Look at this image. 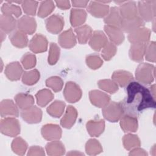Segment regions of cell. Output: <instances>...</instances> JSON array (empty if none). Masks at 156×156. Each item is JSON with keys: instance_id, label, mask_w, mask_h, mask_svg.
Masks as SVG:
<instances>
[{"instance_id": "e0dca14e", "label": "cell", "mask_w": 156, "mask_h": 156, "mask_svg": "<svg viewBox=\"0 0 156 156\" xmlns=\"http://www.w3.org/2000/svg\"><path fill=\"white\" fill-rule=\"evenodd\" d=\"M104 29L111 42L115 45H119L124 41V35L120 27L106 24Z\"/></svg>"}, {"instance_id": "e575fe53", "label": "cell", "mask_w": 156, "mask_h": 156, "mask_svg": "<svg viewBox=\"0 0 156 156\" xmlns=\"http://www.w3.org/2000/svg\"><path fill=\"white\" fill-rule=\"evenodd\" d=\"M35 98L39 106L45 107L54 99V94L49 89H42L37 93Z\"/></svg>"}, {"instance_id": "8d00e7d4", "label": "cell", "mask_w": 156, "mask_h": 156, "mask_svg": "<svg viewBox=\"0 0 156 156\" xmlns=\"http://www.w3.org/2000/svg\"><path fill=\"white\" fill-rule=\"evenodd\" d=\"M40 77V72L37 69H34L23 73L22 76V82L27 85H33L39 80Z\"/></svg>"}, {"instance_id": "816d5d0a", "label": "cell", "mask_w": 156, "mask_h": 156, "mask_svg": "<svg viewBox=\"0 0 156 156\" xmlns=\"http://www.w3.org/2000/svg\"><path fill=\"white\" fill-rule=\"evenodd\" d=\"M129 155H143L146 156L147 155V152L143 149L140 148L138 147H135L131 150L129 152Z\"/></svg>"}, {"instance_id": "cb8c5ba5", "label": "cell", "mask_w": 156, "mask_h": 156, "mask_svg": "<svg viewBox=\"0 0 156 156\" xmlns=\"http://www.w3.org/2000/svg\"><path fill=\"white\" fill-rule=\"evenodd\" d=\"M112 78L118 85L121 87L127 86L133 80V76L132 73L124 70H117L114 71Z\"/></svg>"}, {"instance_id": "d590c367", "label": "cell", "mask_w": 156, "mask_h": 156, "mask_svg": "<svg viewBox=\"0 0 156 156\" xmlns=\"http://www.w3.org/2000/svg\"><path fill=\"white\" fill-rule=\"evenodd\" d=\"M1 12L3 15L13 16L16 18L20 16L22 13L21 8L18 5L13 4L9 1L4 3L2 5Z\"/></svg>"}, {"instance_id": "5bb4252c", "label": "cell", "mask_w": 156, "mask_h": 156, "mask_svg": "<svg viewBox=\"0 0 156 156\" xmlns=\"http://www.w3.org/2000/svg\"><path fill=\"white\" fill-rule=\"evenodd\" d=\"M118 9L122 19H132L138 15L137 6L134 1H124Z\"/></svg>"}, {"instance_id": "ab89813d", "label": "cell", "mask_w": 156, "mask_h": 156, "mask_svg": "<svg viewBox=\"0 0 156 156\" xmlns=\"http://www.w3.org/2000/svg\"><path fill=\"white\" fill-rule=\"evenodd\" d=\"M101 143L96 139H90L85 144L86 153L89 155H96L102 152Z\"/></svg>"}, {"instance_id": "d6986e66", "label": "cell", "mask_w": 156, "mask_h": 156, "mask_svg": "<svg viewBox=\"0 0 156 156\" xmlns=\"http://www.w3.org/2000/svg\"><path fill=\"white\" fill-rule=\"evenodd\" d=\"M5 74L10 80H18L23 74V69L18 62H13L6 66Z\"/></svg>"}, {"instance_id": "7c38bea8", "label": "cell", "mask_w": 156, "mask_h": 156, "mask_svg": "<svg viewBox=\"0 0 156 156\" xmlns=\"http://www.w3.org/2000/svg\"><path fill=\"white\" fill-rule=\"evenodd\" d=\"M91 103L99 108H103L110 102V96L101 91L93 90L89 92Z\"/></svg>"}, {"instance_id": "4316f807", "label": "cell", "mask_w": 156, "mask_h": 156, "mask_svg": "<svg viewBox=\"0 0 156 156\" xmlns=\"http://www.w3.org/2000/svg\"><path fill=\"white\" fill-rule=\"evenodd\" d=\"M147 43L132 44L129 49V57L130 59L136 62H142L145 54Z\"/></svg>"}, {"instance_id": "277c9868", "label": "cell", "mask_w": 156, "mask_h": 156, "mask_svg": "<svg viewBox=\"0 0 156 156\" xmlns=\"http://www.w3.org/2000/svg\"><path fill=\"white\" fill-rule=\"evenodd\" d=\"M138 13L144 21L154 20L156 14V1H140L138 3Z\"/></svg>"}, {"instance_id": "44dd1931", "label": "cell", "mask_w": 156, "mask_h": 156, "mask_svg": "<svg viewBox=\"0 0 156 156\" xmlns=\"http://www.w3.org/2000/svg\"><path fill=\"white\" fill-rule=\"evenodd\" d=\"M0 113L3 118L9 116L18 117L19 111L16 105L11 99L2 100L0 104Z\"/></svg>"}, {"instance_id": "7a4b0ae2", "label": "cell", "mask_w": 156, "mask_h": 156, "mask_svg": "<svg viewBox=\"0 0 156 156\" xmlns=\"http://www.w3.org/2000/svg\"><path fill=\"white\" fill-rule=\"evenodd\" d=\"M102 115L107 121L115 122L118 121L124 113V107L120 102H110L102 108Z\"/></svg>"}, {"instance_id": "5b68a950", "label": "cell", "mask_w": 156, "mask_h": 156, "mask_svg": "<svg viewBox=\"0 0 156 156\" xmlns=\"http://www.w3.org/2000/svg\"><path fill=\"white\" fill-rule=\"evenodd\" d=\"M0 130L2 134L15 137L20 133V124L15 118L5 117L1 120Z\"/></svg>"}, {"instance_id": "7402d4cb", "label": "cell", "mask_w": 156, "mask_h": 156, "mask_svg": "<svg viewBox=\"0 0 156 156\" xmlns=\"http://www.w3.org/2000/svg\"><path fill=\"white\" fill-rule=\"evenodd\" d=\"M59 44L63 48L70 49L76 44V37L71 28L62 32L58 38Z\"/></svg>"}, {"instance_id": "bcb514c9", "label": "cell", "mask_w": 156, "mask_h": 156, "mask_svg": "<svg viewBox=\"0 0 156 156\" xmlns=\"http://www.w3.org/2000/svg\"><path fill=\"white\" fill-rule=\"evenodd\" d=\"M117 51L116 46L113 43L108 42L105 46L102 48L101 51V55L105 60H110L115 55Z\"/></svg>"}, {"instance_id": "484cf974", "label": "cell", "mask_w": 156, "mask_h": 156, "mask_svg": "<svg viewBox=\"0 0 156 156\" xmlns=\"http://www.w3.org/2000/svg\"><path fill=\"white\" fill-rule=\"evenodd\" d=\"M9 38L12 44L16 48H23L27 46V36L26 34L20 30V29H16L12 32L10 34Z\"/></svg>"}, {"instance_id": "ffe728a7", "label": "cell", "mask_w": 156, "mask_h": 156, "mask_svg": "<svg viewBox=\"0 0 156 156\" xmlns=\"http://www.w3.org/2000/svg\"><path fill=\"white\" fill-rule=\"evenodd\" d=\"M144 25V21L138 15L137 16L129 20L122 19L120 28L122 32L130 33L131 32L143 27Z\"/></svg>"}, {"instance_id": "ba28073f", "label": "cell", "mask_w": 156, "mask_h": 156, "mask_svg": "<svg viewBox=\"0 0 156 156\" xmlns=\"http://www.w3.org/2000/svg\"><path fill=\"white\" fill-rule=\"evenodd\" d=\"M43 137L48 141L58 140L61 136L62 131L60 127L55 124H46L41 130Z\"/></svg>"}, {"instance_id": "2e32d148", "label": "cell", "mask_w": 156, "mask_h": 156, "mask_svg": "<svg viewBox=\"0 0 156 156\" xmlns=\"http://www.w3.org/2000/svg\"><path fill=\"white\" fill-rule=\"evenodd\" d=\"M17 27L25 34L32 35L37 29V23L33 17L25 15L17 21Z\"/></svg>"}, {"instance_id": "ac0fdd59", "label": "cell", "mask_w": 156, "mask_h": 156, "mask_svg": "<svg viewBox=\"0 0 156 156\" xmlns=\"http://www.w3.org/2000/svg\"><path fill=\"white\" fill-rule=\"evenodd\" d=\"M120 126L125 132H135L138 127V119L133 115H123L120 119Z\"/></svg>"}, {"instance_id": "4fadbf2b", "label": "cell", "mask_w": 156, "mask_h": 156, "mask_svg": "<svg viewBox=\"0 0 156 156\" xmlns=\"http://www.w3.org/2000/svg\"><path fill=\"white\" fill-rule=\"evenodd\" d=\"M48 40L44 35L37 34L29 42V47L31 51L34 53H41L47 51Z\"/></svg>"}, {"instance_id": "f35d334b", "label": "cell", "mask_w": 156, "mask_h": 156, "mask_svg": "<svg viewBox=\"0 0 156 156\" xmlns=\"http://www.w3.org/2000/svg\"><path fill=\"white\" fill-rule=\"evenodd\" d=\"M27 144L26 141L21 137L15 138L12 143L11 147L14 153L19 155H23L26 153L27 149Z\"/></svg>"}, {"instance_id": "7bdbcfd3", "label": "cell", "mask_w": 156, "mask_h": 156, "mask_svg": "<svg viewBox=\"0 0 156 156\" xmlns=\"http://www.w3.org/2000/svg\"><path fill=\"white\" fill-rule=\"evenodd\" d=\"M60 54V49L58 46L55 43L50 44L49 51L48 55V63L51 65H55L59 59Z\"/></svg>"}, {"instance_id": "8992f818", "label": "cell", "mask_w": 156, "mask_h": 156, "mask_svg": "<svg viewBox=\"0 0 156 156\" xmlns=\"http://www.w3.org/2000/svg\"><path fill=\"white\" fill-rule=\"evenodd\" d=\"M82 94V90L76 83L72 81L66 82L63 90V95L68 102L75 103L79 101Z\"/></svg>"}, {"instance_id": "f546056e", "label": "cell", "mask_w": 156, "mask_h": 156, "mask_svg": "<svg viewBox=\"0 0 156 156\" xmlns=\"http://www.w3.org/2000/svg\"><path fill=\"white\" fill-rule=\"evenodd\" d=\"M122 19L118 7H112L110 8L107 15L104 18V21L107 25L120 27Z\"/></svg>"}, {"instance_id": "836d02e7", "label": "cell", "mask_w": 156, "mask_h": 156, "mask_svg": "<svg viewBox=\"0 0 156 156\" xmlns=\"http://www.w3.org/2000/svg\"><path fill=\"white\" fill-rule=\"evenodd\" d=\"M65 106L66 104L64 102L57 100L49 105L46 111L50 116L54 118H59L63 115Z\"/></svg>"}, {"instance_id": "f6af8a7d", "label": "cell", "mask_w": 156, "mask_h": 156, "mask_svg": "<svg viewBox=\"0 0 156 156\" xmlns=\"http://www.w3.org/2000/svg\"><path fill=\"white\" fill-rule=\"evenodd\" d=\"M86 63L90 68L97 69L102 65L103 60L99 55L92 54L86 57Z\"/></svg>"}, {"instance_id": "4dcf8cb0", "label": "cell", "mask_w": 156, "mask_h": 156, "mask_svg": "<svg viewBox=\"0 0 156 156\" xmlns=\"http://www.w3.org/2000/svg\"><path fill=\"white\" fill-rule=\"evenodd\" d=\"M87 19V13L83 9H73L70 13V23L73 27L82 26Z\"/></svg>"}, {"instance_id": "f1b7e54d", "label": "cell", "mask_w": 156, "mask_h": 156, "mask_svg": "<svg viewBox=\"0 0 156 156\" xmlns=\"http://www.w3.org/2000/svg\"><path fill=\"white\" fill-rule=\"evenodd\" d=\"M15 101L17 106L22 110L29 108L34 105V97L27 93H20L15 96Z\"/></svg>"}, {"instance_id": "9f6ffc18", "label": "cell", "mask_w": 156, "mask_h": 156, "mask_svg": "<svg viewBox=\"0 0 156 156\" xmlns=\"http://www.w3.org/2000/svg\"><path fill=\"white\" fill-rule=\"evenodd\" d=\"M150 91L152 96L155 99V85L154 84L150 87Z\"/></svg>"}, {"instance_id": "83f0119b", "label": "cell", "mask_w": 156, "mask_h": 156, "mask_svg": "<svg viewBox=\"0 0 156 156\" xmlns=\"http://www.w3.org/2000/svg\"><path fill=\"white\" fill-rule=\"evenodd\" d=\"M17 21L13 16L1 15L0 17V27L1 30L5 34L12 33L15 30Z\"/></svg>"}, {"instance_id": "ee69618b", "label": "cell", "mask_w": 156, "mask_h": 156, "mask_svg": "<svg viewBox=\"0 0 156 156\" xmlns=\"http://www.w3.org/2000/svg\"><path fill=\"white\" fill-rule=\"evenodd\" d=\"M46 85L48 87L51 88L54 91H60L63 86V81L60 77L52 76L46 80Z\"/></svg>"}, {"instance_id": "30bf717a", "label": "cell", "mask_w": 156, "mask_h": 156, "mask_svg": "<svg viewBox=\"0 0 156 156\" xmlns=\"http://www.w3.org/2000/svg\"><path fill=\"white\" fill-rule=\"evenodd\" d=\"M21 116L23 119L27 123H38L42 119V111L40 108L33 105L29 108L22 110Z\"/></svg>"}, {"instance_id": "d6a6232c", "label": "cell", "mask_w": 156, "mask_h": 156, "mask_svg": "<svg viewBox=\"0 0 156 156\" xmlns=\"http://www.w3.org/2000/svg\"><path fill=\"white\" fill-rule=\"evenodd\" d=\"M77 38L80 44H85L92 35V29L88 25H82L74 29Z\"/></svg>"}, {"instance_id": "8fae6325", "label": "cell", "mask_w": 156, "mask_h": 156, "mask_svg": "<svg viewBox=\"0 0 156 156\" xmlns=\"http://www.w3.org/2000/svg\"><path fill=\"white\" fill-rule=\"evenodd\" d=\"M88 12L96 18L105 17L109 12L110 8L107 4L102 1H91L87 7Z\"/></svg>"}, {"instance_id": "74e56055", "label": "cell", "mask_w": 156, "mask_h": 156, "mask_svg": "<svg viewBox=\"0 0 156 156\" xmlns=\"http://www.w3.org/2000/svg\"><path fill=\"white\" fill-rule=\"evenodd\" d=\"M124 147L127 150H130L135 147H139L141 144L138 136L132 133H127L122 138Z\"/></svg>"}, {"instance_id": "6f0895ef", "label": "cell", "mask_w": 156, "mask_h": 156, "mask_svg": "<svg viewBox=\"0 0 156 156\" xmlns=\"http://www.w3.org/2000/svg\"><path fill=\"white\" fill-rule=\"evenodd\" d=\"M1 42L3 41V40L5 38V33L2 30H1Z\"/></svg>"}, {"instance_id": "1f68e13d", "label": "cell", "mask_w": 156, "mask_h": 156, "mask_svg": "<svg viewBox=\"0 0 156 156\" xmlns=\"http://www.w3.org/2000/svg\"><path fill=\"white\" fill-rule=\"evenodd\" d=\"M45 149L48 155L51 156L62 155L65 152V148L63 144L58 140L52 141L47 143Z\"/></svg>"}, {"instance_id": "3957f363", "label": "cell", "mask_w": 156, "mask_h": 156, "mask_svg": "<svg viewBox=\"0 0 156 156\" xmlns=\"http://www.w3.org/2000/svg\"><path fill=\"white\" fill-rule=\"evenodd\" d=\"M135 77L140 83H151L155 78V66L147 63H140L136 69Z\"/></svg>"}, {"instance_id": "7dc6e473", "label": "cell", "mask_w": 156, "mask_h": 156, "mask_svg": "<svg viewBox=\"0 0 156 156\" xmlns=\"http://www.w3.org/2000/svg\"><path fill=\"white\" fill-rule=\"evenodd\" d=\"M38 2L35 1H24L21 5L24 12L28 15L34 16L36 14Z\"/></svg>"}, {"instance_id": "60d3db41", "label": "cell", "mask_w": 156, "mask_h": 156, "mask_svg": "<svg viewBox=\"0 0 156 156\" xmlns=\"http://www.w3.org/2000/svg\"><path fill=\"white\" fill-rule=\"evenodd\" d=\"M98 85L99 88L110 94L116 93L119 88L118 84L110 79L100 80L98 82Z\"/></svg>"}, {"instance_id": "d4e9b609", "label": "cell", "mask_w": 156, "mask_h": 156, "mask_svg": "<svg viewBox=\"0 0 156 156\" xmlns=\"http://www.w3.org/2000/svg\"><path fill=\"white\" fill-rule=\"evenodd\" d=\"M87 130L91 136H99L105 129V122L103 119L88 121L86 124Z\"/></svg>"}, {"instance_id": "f5cc1de1", "label": "cell", "mask_w": 156, "mask_h": 156, "mask_svg": "<svg viewBox=\"0 0 156 156\" xmlns=\"http://www.w3.org/2000/svg\"><path fill=\"white\" fill-rule=\"evenodd\" d=\"M57 6L62 10H66L70 8L71 4L69 1H55Z\"/></svg>"}, {"instance_id": "9c48e42d", "label": "cell", "mask_w": 156, "mask_h": 156, "mask_svg": "<svg viewBox=\"0 0 156 156\" xmlns=\"http://www.w3.org/2000/svg\"><path fill=\"white\" fill-rule=\"evenodd\" d=\"M45 24L49 32L57 34L62 30L64 27V19L60 15L54 14L46 20Z\"/></svg>"}, {"instance_id": "db71d44e", "label": "cell", "mask_w": 156, "mask_h": 156, "mask_svg": "<svg viewBox=\"0 0 156 156\" xmlns=\"http://www.w3.org/2000/svg\"><path fill=\"white\" fill-rule=\"evenodd\" d=\"M71 3L75 7L84 8L87 6L88 1H72Z\"/></svg>"}, {"instance_id": "603a6c76", "label": "cell", "mask_w": 156, "mask_h": 156, "mask_svg": "<svg viewBox=\"0 0 156 156\" xmlns=\"http://www.w3.org/2000/svg\"><path fill=\"white\" fill-rule=\"evenodd\" d=\"M77 110L72 105H68L63 116L60 120L61 126L66 129H70L74 124L77 117Z\"/></svg>"}, {"instance_id": "11a10c76", "label": "cell", "mask_w": 156, "mask_h": 156, "mask_svg": "<svg viewBox=\"0 0 156 156\" xmlns=\"http://www.w3.org/2000/svg\"><path fill=\"white\" fill-rule=\"evenodd\" d=\"M66 155H83L84 154L79 151H70Z\"/></svg>"}, {"instance_id": "9a60e30c", "label": "cell", "mask_w": 156, "mask_h": 156, "mask_svg": "<svg viewBox=\"0 0 156 156\" xmlns=\"http://www.w3.org/2000/svg\"><path fill=\"white\" fill-rule=\"evenodd\" d=\"M105 34L101 30H95L92 33L88 44L94 51H99L108 43Z\"/></svg>"}, {"instance_id": "b9f144b4", "label": "cell", "mask_w": 156, "mask_h": 156, "mask_svg": "<svg viewBox=\"0 0 156 156\" xmlns=\"http://www.w3.org/2000/svg\"><path fill=\"white\" fill-rule=\"evenodd\" d=\"M55 5L52 1H44L41 2L38 11V16L40 18H45L50 15L54 10Z\"/></svg>"}, {"instance_id": "c3c4849f", "label": "cell", "mask_w": 156, "mask_h": 156, "mask_svg": "<svg viewBox=\"0 0 156 156\" xmlns=\"http://www.w3.org/2000/svg\"><path fill=\"white\" fill-rule=\"evenodd\" d=\"M21 62L24 69H31L34 68L36 65V57L33 54L27 52L22 57Z\"/></svg>"}, {"instance_id": "f907efd6", "label": "cell", "mask_w": 156, "mask_h": 156, "mask_svg": "<svg viewBox=\"0 0 156 156\" xmlns=\"http://www.w3.org/2000/svg\"><path fill=\"white\" fill-rule=\"evenodd\" d=\"M44 149L38 146H31L28 151L27 155H44Z\"/></svg>"}, {"instance_id": "681fc988", "label": "cell", "mask_w": 156, "mask_h": 156, "mask_svg": "<svg viewBox=\"0 0 156 156\" xmlns=\"http://www.w3.org/2000/svg\"><path fill=\"white\" fill-rule=\"evenodd\" d=\"M155 49L156 44L155 41H151L146 44L144 54L146 60L151 62H155Z\"/></svg>"}, {"instance_id": "6da1fadb", "label": "cell", "mask_w": 156, "mask_h": 156, "mask_svg": "<svg viewBox=\"0 0 156 156\" xmlns=\"http://www.w3.org/2000/svg\"><path fill=\"white\" fill-rule=\"evenodd\" d=\"M127 98L126 102L134 104L138 111L148 108H155V99L152 96L149 89L139 82H130L127 87Z\"/></svg>"}, {"instance_id": "52a82bcc", "label": "cell", "mask_w": 156, "mask_h": 156, "mask_svg": "<svg viewBox=\"0 0 156 156\" xmlns=\"http://www.w3.org/2000/svg\"><path fill=\"white\" fill-rule=\"evenodd\" d=\"M151 30L147 27H141L129 33L128 40L132 43H147L149 42Z\"/></svg>"}]
</instances>
